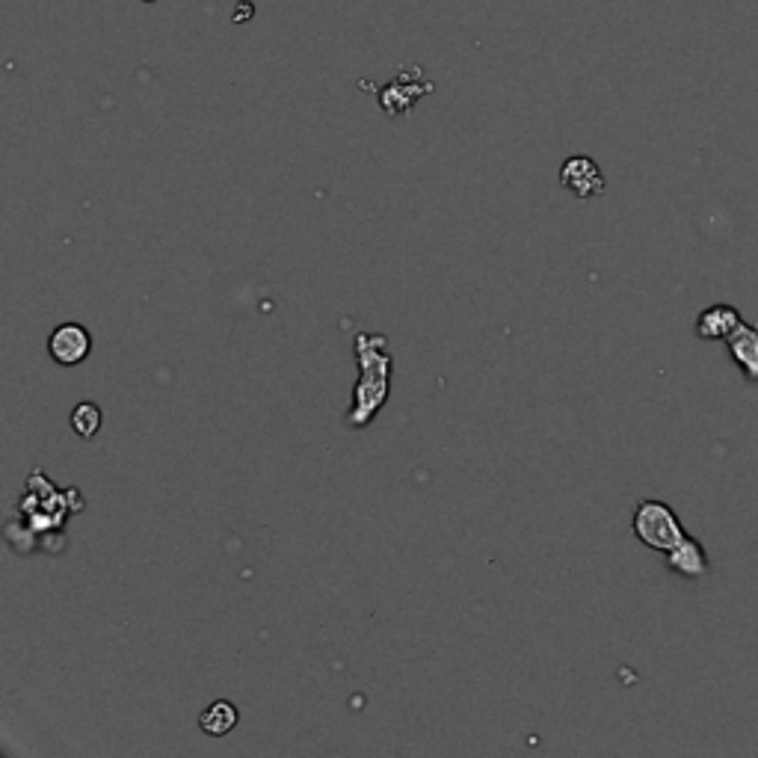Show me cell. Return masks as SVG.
<instances>
[{
	"label": "cell",
	"instance_id": "obj_1",
	"mask_svg": "<svg viewBox=\"0 0 758 758\" xmlns=\"http://www.w3.org/2000/svg\"><path fill=\"white\" fill-rule=\"evenodd\" d=\"M382 335H356V362H359V382L353 388V406L347 412V427L350 430H365L379 409L388 400L391 391V356L385 350Z\"/></svg>",
	"mask_w": 758,
	"mask_h": 758
},
{
	"label": "cell",
	"instance_id": "obj_2",
	"mask_svg": "<svg viewBox=\"0 0 758 758\" xmlns=\"http://www.w3.org/2000/svg\"><path fill=\"white\" fill-rule=\"evenodd\" d=\"M631 528H634V536L652 548V551H673L679 542H682L687 531L682 528L676 510L664 501H655V498H646L637 504L634 510V519H631Z\"/></svg>",
	"mask_w": 758,
	"mask_h": 758
},
{
	"label": "cell",
	"instance_id": "obj_3",
	"mask_svg": "<svg viewBox=\"0 0 758 758\" xmlns=\"http://www.w3.org/2000/svg\"><path fill=\"white\" fill-rule=\"evenodd\" d=\"M48 353L57 365L63 368H75L80 362L89 359L92 353V335L86 326L80 323H60L51 335H48Z\"/></svg>",
	"mask_w": 758,
	"mask_h": 758
},
{
	"label": "cell",
	"instance_id": "obj_4",
	"mask_svg": "<svg viewBox=\"0 0 758 758\" xmlns=\"http://www.w3.org/2000/svg\"><path fill=\"white\" fill-rule=\"evenodd\" d=\"M560 184L578 199H593V196L605 193V175H602L599 163L593 157H584V154H575V157L563 160Z\"/></svg>",
	"mask_w": 758,
	"mask_h": 758
},
{
	"label": "cell",
	"instance_id": "obj_5",
	"mask_svg": "<svg viewBox=\"0 0 758 758\" xmlns=\"http://www.w3.org/2000/svg\"><path fill=\"white\" fill-rule=\"evenodd\" d=\"M744 323L735 305H708L696 317V335L702 341H729V335Z\"/></svg>",
	"mask_w": 758,
	"mask_h": 758
},
{
	"label": "cell",
	"instance_id": "obj_6",
	"mask_svg": "<svg viewBox=\"0 0 758 758\" xmlns=\"http://www.w3.org/2000/svg\"><path fill=\"white\" fill-rule=\"evenodd\" d=\"M667 566H670V572H676L682 578H702V575H708L711 563H708V554L699 545V539L684 536L673 551H667Z\"/></svg>",
	"mask_w": 758,
	"mask_h": 758
},
{
	"label": "cell",
	"instance_id": "obj_7",
	"mask_svg": "<svg viewBox=\"0 0 758 758\" xmlns=\"http://www.w3.org/2000/svg\"><path fill=\"white\" fill-rule=\"evenodd\" d=\"M729 353L735 359V365L741 368V374L758 382V326L741 323L732 335H729Z\"/></svg>",
	"mask_w": 758,
	"mask_h": 758
},
{
	"label": "cell",
	"instance_id": "obj_8",
	"mask_svg": "<svg viewBox=\"0 0 758 758\" xmlns=\"http://www.w3.org/2000/svg\"><path fill=\"white\" fill-rule=\"evenodd\" d=\"M237 723H240V711H237V705L228 702V699L211 702V705L199 714V729H202L205 735H211V738H223V735H228Z\"/></svg>",
	"mask_w": 758,
	"mask_h": 758
},
{
	"label": "cell",
	"instance_id": "obj_9",
	"mask_svg": "<svg viewBox=\"0 0 758 758\" xmlns=\"http://www.w3.org/2000/svg\"><path fill=\"white\" fill-rule=\"evenodd\" d=\"M101 421H104V415H101V409L92 400L77 403L75 412H72V430H75L80 439H92L101 430Z\"/></svg>",
	"mask_w": 758,
	"mask_h": 758
},
{
	"label": "cell",
	"instance_id": "obj_10",
	"mask_svg": "<svg viewBox=\"0 0 758 758\" xmlns=\"http://www.w3.org/2000/svg\"><path fill=\"white\" fill-rule=\"evenodd\" d=\"M252 12H255V3L252 0H240L237 6H234V21H249L252 18Z\"/></svg>",
	"mask_w": 758,
	"mask_h": 758
},
{
	"label": "cell",
	"instance_id": "obj_11",
	"mask_svg": "<svg viewBox=\"0 0 758 758\" xmlns=\"http://www.w3.org/2000/svg\"><path fill=\"white\" fill-rule=\"evenodd\" d=\"M146 3H154V0H146Z\"/></svg>",
	"mask_w": 758,
	"mask_h": 758
}]
</instances>
